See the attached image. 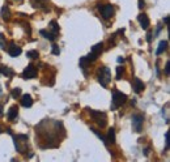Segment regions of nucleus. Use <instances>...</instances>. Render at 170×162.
Listing matches in <instances>:
<instances>
[{"mask_svg":"<svg viewBox=\"0 0 170 162\" xmlns=\"http://www.w3.org/2000/svg\"><path fill=\"white\" fill-rule=\"evenodd\" d=\"M111 80V72H110L109 68L106 67H102L98 68V81L102 86H107V84L110 83Z\"/></svg>","mask_w":170,"mask_h":162,"instance_id":"1","label":"nucleus"},{"mask_svg":"<svg viewBox=\"0 0 170 162\" xmlns=\"http://www.w3.org/2000/svg\"><path fill=\"white\" fill-rule=\"evenodd\" d=\"M126 101H127V95L126 94H123L121 92H116V90L113 93V109L122 106Z\"/></svg>","mask_w":170,"mask_h":162,"instance_id":"2","label":"nucleus"},{"mask_svg":"<svg viewBox=\"0 0 170 162\" xmlns=\"http://www.w3.org/2000/svg\"><path fill=\"white\" fill-rule=\"evenodd\" d=\"M98 11L101 12L102 14V17L103 18H111V16L114 14V8H113V5H110V4H106V5H98Z\"/></svg>","mask_w":170,"mask_h":162,"instance_id":"3","label":"nucleus"},{"mask_svg":"<svg viewBox=\"0 0 170 162\" xmlns=\"http://www.w3.org/2000/svg\"><path fill=\"white\" fill-rule=\"evenodd\" d=\"M90 115L95 119V122H97L98 126H101V127H105V126H106V114H105V113L90 110Z\"/></svg>","mask_w":170,"mask_h":162,"instance_id":"4","label":"nucleus"},{"mask_svg":"<svg viewBox=\"0 0 170 162\" xmlns=\"http://www.w3.org/2000/svg\"><path fill=\"white\" fill-rule=\"evenodd\" d=\"M143 122H144V118L142 115H134L132 116V128H134L136 132H140L143 128Z\"/></svg>","mask_w":170,"mask_h":162,"instance_id":"5","label":"nucleus"},{"mask_svg":"<svg viewBox=\"0 0 170 162\" xmlns=\"http://www.w3.org/2000/svg\"><path fill=\"white\" fill-rule=\"evenodd\" d=\"M37 76V68L34 65H28L23 72V77L24 78H34Z\"/></svg>","mask_w":170,"mask_h":162,"instance_id":"6","label":"nucleus"},{"mask_svg":"<svg viewBox=\"0 0 170 162\" xmlns=\"http://www.w3.org/2000/svg\"><path fill=\"white\" fill-rule=\"evenodd\" d=\"M8 53H9V55L11 56H13V58H16V56H18L20 54H21V48L16 45V43H13V42H11L9 43V48H8Z\"/></svg>","mask_w":170,"mask_h":162,"instance_id":"7","label":"nucleus"},{"mask_svg":"<svg viewBox=\"0 0 170 162\" xmlns=\"http://www.w3.org/2000/svg\"><path fill=\"white\" fill-rule=\"evenodd\" d=\"M137 20H139V23H140V25H142L143 29H148V26H149V18H148L147 14L140 13L137 16Z\"/></svg>","mask_w":170,"mask_h":162,"instance_id":"8","label":"nucleus"},{"mask_svg":"<svg viewBox=\"0 0 170 162\" xmlns=\"http://www.w3.org/2000/svg\"><path fill=\"white\" fill-rule=\"evenodd\" d=\"M132 85H134V90H135L136 93H140V92L144 90V83H143L142 80L134 78V83H132Z\"/></svg>","mask_w":170,"mask_h":162,"instance_id":"9","label":"nucleus"},{"mask_svg":"<svg viewBox=\"0 0 170 162\" xmlns=\"http://www.w3.org/2000/svg\"><path fill=\"white\" fill-rule=\"evenodd\" d=\"M21 105H23L24 107H30L33 105V98L29 94L23 95V98H21Z\"/></svg>","mask_w":170,"mask_h":162,"instance_id":"10","label":"nucleus"},{"mask_svg":"<svg viewBox=\"0 0 170 162\" xmlns=\"http://www.w3.org/2000/svg\"><path fill=\"white\" fill-rule=\"evenodd\" d=\"M17 114H18V107L17 106H12L8 111V119L9 120H13L17 118Z\"/></svg>","mask_w":170,"mask_h":162,"instance_id":"11","label":"nucleus"},{"mask_svg":"<svg viewBox=\"0 0 170 162\" xmlns=\"http://www.w3.org/2000/svg\"><path fill=\"white\" fill-rule=\"evenodd\" d=\"M166 48H167V42H166V41H161L160 45H158V48L156 50V54H157V55H161Z\"/></svg>","mask_w":170,"mask_h":162,"instance_id":"12","label":"nucleus"},{"mask_svg":"<svg viewBox=\"0 0 170 162\" xmlns=\"http://www.w3.org/2000/svg\"><path fill=\"white\" fill-rule=\"evenodd\" d=\"M102 47H103V45L102 43H97V45H94L93 47H92V50H90V53H93L94 55H100L101 53H102Z\"/></svg>","mask_w":170,"mask_h":162,"instance_id":"13","label":"nucleus"},{"mask_svg":"<svg viewBox=\"0 0 170 162\" xmlns=\"http://www.w3.org/2000/svg\"><path fill=\"white\" fill-rule=\"evenodd\" d=\"M0 73L4 76H9V77L13 76V71L8 67H5V65H2V67H0Z\"/></svg>","mask_w":170,"mask_h":162,"instance_id":"14","label":"nucleus"},{"mask_svg":"<svg viewBox=\"0 0 170 162\" xmlns=\"http://www.w3.org/2000/svg\"><path fill=\"white\" fill-rule=\"evenodd\" d=\"M107 144L109 143H111V144H114L115 143V134H114V128H110L109 129V132H107Z\"/></svg>","mask_w":170,"mask_h":162,"instance_id":"15","label":"nucleus"},{"mask_svg":"<svg viewBox=\"0 0 170 162\" xmlns=\"http://www.w3.org/2000/svg\"><path fill=\"white\" fill-rule=\"evenodd\" d=\"M2 16H3L4 20H9V17H11V11L7 5H4L2 8Z\"/></svg>","mask_w":170,"mask_h":162,"instance_id":"16","label":"nucleus"},{"mask_svg":"<svg viewBox=\"0 0 170 162\" xmlns=\"http://www.w3.org/2000/svg\"><path fill=\"white\" fill-rule=\"evenodd\" d=\"M39 33H41V35H43L45 38H47V39H50V41H54V39H55V34H53V33H49V32H46V30H41Z\"/></svg>","mask_w":170,"mask_h":162,"instance_id":"17","label":"nucleus"},{"mask_svg":"<svg viewBox=\"0 0 170 162\" xmlns=\"http://www.w3.org/2000/svg\"><path fill=\"white\" fill-rule=\"evenodd\" d=\"M26 56H28V58H30V59H38L39 54H38V51L32 50V51H28V53H26Z\"/></svg>","mask_w":170,"mask_h":162,"instance_id":"18","label":"nucleus"},{"mask_svg":"<svg viewBox=\"0 0 170 162\" xmlns=\"http://www.w3.org/2000/svg\"><path fill=\"white\" fill-rule=\"evenodd\" d=\"M50 26L51 28H53V34H58L59 33V25H58V23H56V21H51V23H50Z\"/></svg>","mask_w":170,"mask_h":162,"instance_id":"19","label":"nucleus"},{"mask_svg":"<svg viewBox=\"0 0 170 162\" xmlns=\"http://www.w3.org/2000/svg\"><path fill=\"white\" fill-rule=\"evenodd\" d=\"M88 64H89V62L86 60V58H80V67L81 68H86L88 67Z\"/></svg>","mask_w":170,"mask_h":162,"instance_id":"20","label":"nucleus"},{"mask_svg":"<svg viewBox=\"0 0 170 162\" xmlns=\"http://www.w3.org/2000/svg\"><path fill=\"white\" fill-rule=\"evenodd\" d=\"M20 95H21V89L20 88H14V89L12 90V97L17 98V97H20Z\"/></svg>","mask_w":170,"mask_h":162,"instance_id":"21","label":"nucleus"},{"mask_svg":"<svg viewBox=\"0 0 170 162\" xmlns=\"http://www.w3.org/2000/svg\"><path fill=\"white\" fill-rule=\"evenodd\" d=\"M0 48L2 50H7L5 48V39H4V35L0 33Z\"/></svg>","mask_w":170,"mask_h":162,"instance_id":"22","label":"nucleus"},{"mask_svg":"<svg viewBox=\"0 0 170 162\" xmlns=\"http://www.w3.org/2000/svg\"><path fill=\"white\" fill-rule=\"evenodd\" d=\"M123 73H124V69H123V67H118V68H116V78L119 80V78L123 76Z\"/></svg>","mask_w":170,"mask_h":162,"instance_id":"23","label":"nucleus"},{"mask_svg":"<svg viewBox=\"0 0 170 162\" xmlns=\"http://www.w3.org/2000/svg\"><path fill=\"white\" fill-rule=\"evenodd\" d=\"M53 54H54V55H59V54H60V50H59V47H58L56 45L53 46Z\"/></svg>","mask_w":170,"mask_h":162,"instance_id":"24","label":"nucleus"},{"mask_svg":"<svg viewBox=\"0 0 170 162\" xmlns=\"http://www.w3.org/2000/svg\"><path fill=\"white\" fill-rule=\"evenodd\" d=\"M169 136H170V134H169V132H166V134H165V140H166V149L169 148V144H170V140H169Z\"/></svg>","mask_w":170,"mask_h":162,"instance_id":"25","label":"nucleus"},{"mask_svg":"<svg viewBox=\"0 0 170 162\" xmlns=\"http://www.w3.org/2000/svg\"><path fill=\"white\" fill-rule=\"evenodd\" d=\"M165 73H166V75H169V73H170V62H167L166 65H165Z\"/></svg>","mask_w":170,"mask_h":162,"instance_id":"26","label":"nucleus"},{"mask_svg":"<svg viewBox=\"0 0 170 162\" xmlns=\"http://www.w3.org/2000/svg\"><path fill=\"white\" fill-rule=\"evenodd\" d=\"M139 8H144V0H139Z\"/></svg>","mask_w":170,"mask_h":162,"instance_id":"27","label":"nucleus"},{"mask_svg":"<svg viewBox=\"0 0 170 162\" xmlns=\"http://www.w3.org/2000/svg\"><path fill=\"white\" fill-rule=\"evenodd\" d=\"M151 37H152V34H151V33H148V35H147V38H148V42H151V41H152V38H151Z\"/></svg>","mask_w":170,"mask_h":162,"instance_id":"28","label":"nucleus"},{"mask_svg":"<svg viewBox=\"0 0 170 162\" xmlns=\"http://www.w3.org/2000/svg\"><path fill=\"white\" fill-rule=\"evenodd\" d=\"M123 62H124V59H123L122 56H121V58H118V63H123Z\"/></svg>","mask_w":170,"mask_h":162,"instance_id":"29","label":"nucleus"},{"mask_svg":"<svg viewBox=\"0 0 170 162\" xmlns=\"http://www.w3.org/2000/svg\"><path fill=\"white\" fill-rule=\"evenodd\" d=\"M2 116H3V106L0 105V118H2Z\"/></svg>","mask_w":170,"mask_h":162,"instance_id":"30","label":"nucleus"},{"mask_svg":"<svg viewBox=\"0 0 170 162\" xmlns=\"http://www.w3.org/2000/svg\"><path fill=\"white\" fill-rule=\"evenodd\" d=\"M164 23H165V24H169V17H167V16L164 18Z\"/></svg>","mask_w":170,"mask_h":162,"instance_id":"31","label":"nucleus"},{"mask_svg":"<svg viewBox=\"0 0 170 162\" xmlns=\"http://www.w3.org/2000/svg\"><path fill=\"white\" fill-rule=\"evenodd\" d=\"M16 2H18V3H21V2H23V0H16Z\"/></svg>","mask_w":170,"mask_h":162,"instance_id":"32","label":"nucleus"},{"mask_svg":"<svg viewBox=\"0 0 170 162\" xmlns=\"http://www.w3.org/2000/svg\"><path fill=\"white\" fill-rule=\"evenodd\" d=\"M0 95H2V88H0Z\"/></svg>","mask_w":170,"mask_h":162,"instance_id":"33","label":"nucleus"},{"mask_svg":"<svg viewBox=\"0 0 170 162\" xmlns=\"http://www.w3.org/2000/svg\"><path fill=\"white\" fill-rule=\"evenodd\" d=\"M0 134H2V131H0Z\"/></svg>","mask_w":170,"mask_h":162,"instance_id":"34","label":"nucleus"}]
</instances>
